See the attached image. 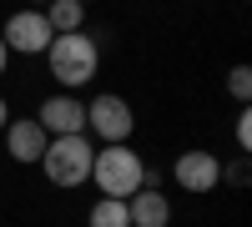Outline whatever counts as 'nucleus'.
Here are the masks:
<instances>
[{
  "mask_svg": "<svg viewBox=\"0 0 252 227\" xmlns=\"http://www.w3.org/2000/svg\"><path fill=\"white\" fill-rule=\"evenodd\" d=\"M91 157H96V141L86 131H76V136H51L35 167L46 172L51 187L71 192V187H81V182H91Z\"/></svg>",
  "mask_w": 252,
  "mask_h": 227,
  "instance_id": "obj_1",
  "label": "nucleus"
},
{
  "mask_svg": "<svg viewBox=\"0 0 252 227\" xmlns=\"http://www.w3.org/2000/svg\"><path fill=\"white\" fill-rule=\"evenodd\" d=\"M46 66H51V76H56L66 91H76V86H86V81H96L101 46H96L91 35H81V31L51 35V46H46Z\"/></svg>",
  "mask_w": 252,
  "mask_h": 227,
  "instance_id": "obj_2",
  "label": "nucleus"
},
{
  "mask_svg": "<svg viewBox=\"0 0 252 227\" xmlns=\"http://www.w3.org/2000/svg\"><path fill=\"white\" fill-rule=\"evenodd\" d=\"M141 172H146V162L126 147V141L96 147V157H91V182L101 187V197H131L141 187Z\"/></svg>",
  "mask_w": 252,
  "mask_h": 227,
  "instance_id": "obj_3",
  "label": "nucleus"
},
{
  "mask_svg": "<svg viewBox=\"0 0 252 227\" xmlns=\"http://www.w3.org/2000/svg\"><path fill=\"white\" fill-rule=\"evenodd\" d=\"M136 131V116H131V101L116 96V91H101L96 101H86V136L96 147H111V141H126Z\"/></svg>",
  "mask_w": 252,
  "mask_h": 227,
  "instance_id": "obj_4",
  "label": "nucleus"
},
{
  "mask_svg": "<svg viewBox=\"0 0 252 227\" xmlns=\"http://www.w3.org/2000/svg\"><path fill=\"white\" fill-rule=\"evenodd\" d=\"M51 35H56V31L46 26V10H35V5L10 10V15H5V26H0V40H5V51H20V56H46Z\"/></svg>",
  "mask_w": 252,
  "mask_h": 227,
  "instance_id": "obj_5",
  "label": "nucleus"
},
{
  "mask_svg": "<svg viewBox=\"0 0 252 227\" xmlns=\"http://www.w3.org/2000/svg\"><path fill=\"white\" fill-rule=\"evenodd\" d=\"M172 177L182 182V192H192V197H207L222 182V162L212 157V152H202V147H192V152H182L177 162H172Z\"/></svg>",
  "mask_w": 252,
  "mask_h": 227,
  "instance_id": "obj_6",
  "label": "nucleus"
},
{
  "mask_svg": "<svg viewBox=\"0 0 252 227\" xmlns=\"http://www.w3.org/2000/svg\"><path fill=\"white\" fill-rule=\"evenodd\" d=\"M35 121L46 127V136H76V131H86V101H76L71 91H56L40 101Z\"/></svg>",
  "mask_w": 252,
  "mask_h": 227,
  "instance_id": "obj_7",
  "label": "nucleus"
},
{
  "mask_svg": "<svg viewBox=\"0 0 252 227\" xmlns=\"http://www.w3.org/2000/svg\"><path fill=\"white\" fill-rule=\"evenodd\" d=\"M0 136H5V157H10V162H20V167H35L40 152H46V141H51V136H46V127H40L35 116H10Z\"/></svg>",
  "mask_w": 252,
  "mask_h": 227,
  "instance_id": "obj_8",
  "label": "nucleus"
},
{
  "mask_svg": "<svg viewBox=\"0 0 252 227\" xmlns=\"http://www.w3.org/2000/svg\"><path fill=\"white\" fill-rule=\"evenodd\" d=\"M126 217H131V227H166L172 222V202H166L157 187H136L126 197Z\"/></svg>",
  "mask_w": 252,
  "mask_h": 227,
  "instance_id": "obj_9",
  "label": "nucleus"
},
{
  "mask_svg": "<svg viewBox=\"0 0 252 227\" xmlns=\"http://www.w3.org/2000/svg\"><path fill=\"white\" fill-rule=\"evenodd\" d=\"M46 26L56 35L81 31V26H86V5H81V0H51V5H46Z\"/></svg>",
  "mask_w": 252,
  "mask_h": 227,
  "instance_id": "obj_10",
  "label": "nucleus"
},
{
  "mask_svg": "<svg viewBox=\"0 0 252 227\" xmlns=\"http://www.w3.org/2000/svg\"><path fill=\"white\" fill-rule=\"evenodd\" d=\"M86 227H131L126 197H96V207L86 212Z\"/></svg>",
  "mask_w": 252,
  "mask_h": 227,
  "instance_id": "obj_11",
  "label": "nucleus"
},
{
  "mask_svg": "<svg viewBox=\"0 0 252 227\" xmlns=\"http://www.w3.org/2000/svg\"><path fill=\"white\" fill-rule=\"evenodd\" d=\"M227 91L247 106V96H252V66H232V71H227Z\"/></svg>",
  "mask_w": 252,
  "mask_h": 227,
  "instance_id": "obj_12",
  "label": "nucleus"
},
{
  "mask_svg": "<svg viewBox=\"0 0 252 227\" xmlns=\"http://www.w3.org/2000/svg\"><path fill=\"white\" fill-rule=\"evenodd\" d=\"M232 131H237V147H242V157H247V147H252V111H247V106L237 111V127H232Z\"/></svg>",
  "mask_w": 252,
  "mask_h": 227,
  "instance_id": "obj_13",
  "label": "nucleus"
},
{
  "mask_svg": "<svg viewBox=\"0 0 252 227\" xmlns=\"http://www.w3.org/2000/svg\"><path fill=\"white\" fill-rule=\"evenodd\" d=\"M222 177H227V182H237V187H242V182H247V162H232V167H227Z\"/></svg>",
  "mask_w": 252,
  "mask_h": 227,
  "instance_id": "obj_14",
  "label": "nucleus"
},
{
  "mask_svg": "<svg viewBox=\"0 0 252 227\" xmlns=\"http://www.w3.org/2000/svg\"><path fill=\"white\" fill-rule=\"evenodd\" d=\"M5 121H10V101L0 96V131H5Z\"/></svg>",
  "mask_w": 252,
  "mask_h": 227,
  "instance_id": "obj_15",
  "label": "nucleus"
},
{
  "mask_svg": "<svg viewBox=\"0 0 252 227\" xmlns=\"http://www.w3.org/2000/svg\"><path fill=\"white\" fill-rule=\"evenodd\" d=\"M5 66H10V51H5V40H0V76H5Z\"/></svg>",
  "mask_w": 252,
  "mask_h": 227,
  "instance_id": "obj_16",
  "label": "nucleus"
},
{
  "mask_svg": "<svg viewBox=\"0 0 252 227\" xmlns=\"http://www.w3.org/2000/svg\"><path fill=\"white\" fill-rule=\"evenodd\" d=\"M26 5H35V10H46V5H51V0H26Z\"/></svg>",
  "mask_w": 252,
  "mask_h": 227,
  "instance_id": "obj_17",
  "label": "nucleus"
},
{
  "mask_svg": "<svg viewBox=\"0 0 252 227\" xmlns=\"http://www.w3.org/2000/svg\"><path fill=\"white\" fill-rule=\"evenodd\" d=\"M81 5H86V0H81Z\"/></svg>",
  "mask_w": 252,
  "mask_h": 227,
  "instance_id": "obj_18",
  "label": "nucleus"
}]
</instances>
